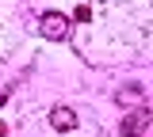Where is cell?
Returning a JSON list of instances; mask_svg holds the SVG:
<instances>
[{
  "label": "cell",
  "instance_id": "cell-1",
  "mask_svg": "<svg viewBox=\"0 0 153 137\" xmlns=\"http://www.w3.org/2000/svg\"><path fill=\"white\" fill-rule=\"evenodd\" d=\"M149 122H153V111H146V107H134L130 114L123 118L119 133H123V137H138V133H146V130H149Z\"/></svg>",
  "mask_w": 153,
  "mask_h": 137
},
{
  "label": "cell",
  "instance_id": "cell-2",
  "mask_svg": "<svg viewBox=\"0 0 153 137\" xmlns=\"http://www.w3.org/2000/svg\"><path fill=\"white\" fill-rule=\"evenodd\" d=\"M38 31H42L46 38H54V42H61V38H65V31H69V19H65L61 12H46V15L38 19Z\"/></svg>",
  "mask_w": 153,
  "mask_h": 137
},
{
  "label": "cell",
  "instance_id": "cell-3",
  "mask_svg": "<svg viewBox=\"0 0 153 137\" xmlns=\"http://www.w3.org/2000/svg\"><path fill=\"white\" fill-rule=\"evenodd\" d=\"M50 126H54V130H76V114L69 107H57L54 114H50Z\"/></svg>",
  "mask_w": 153,
  "mask_h": 137
}]
</instances>
